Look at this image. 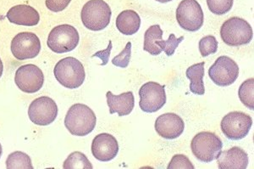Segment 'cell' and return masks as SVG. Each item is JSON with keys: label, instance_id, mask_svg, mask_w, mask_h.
<instances>
[{"label": "cell", "instance_id": "d6a6232c", "mask_svg": "<svg viewBox=\"0 0 254 169\" xmlns=\"http://www.w3.org/2000/svg\"><path fill=\"white\" fill-rule=\"evenodd\" d=\"M156 1H158V2H159V3H168V2H171V1H172V0H156Z\"/></svg>", "mask_w": 254, "mask_h": 169}, {"label": "cell", "instance_id": "484cf974", "mask_svg": "<svg viewBox=\"0 0 254 169\" xmlns=\"http://www.w3.org/2000/svg\"><path fill=\"white\" fill-rule=\"evenodd\" d=\"M234 0H207L210 11L215 15H222L228 13L233 7Z\"/></svg>", "mask_w": 254, "mask_h": 169}, {"label": "cell", "instance_id": "9c48e42d", "mask_svg": "<svg viewBox=\"0 0 254 169\" xmlns=\"http://www.w3.org/2000/svg\"><path fill=\"white\" fill-rule=\"evenodd\" d=\"M208 76L212 82L220 87L233 84L239 76V67L228 56H220L209 68Z\"/></svg>", "mask_w": 254, "mask_h": 169}, {"label": "cell", "instance_id": "ba28073f", "mask_svg": "<svg viewBox=\"0 0 254 169\" xmlns=\"http://www.w3.org/2000/svg\"><path fill=\"white\" fill-rule=\"evenodd\" d=\"M253 119L242 111H232L223 117L220 127L225 137L231 140H243L249 134Z\"/></svg>", "mask_w": 254, "mask_h": 169}, {"label": "cell", "instance_id": "3957f363", "mask_svg": "<svg viewBox=\"0 0 254 169\" xmlns=\"http://www.w3.org/2000/svg\"><path fill=\"white\" fill-rule=\"evenodd\" d=\"M112 11L104 0H89L82 7L81 21L91 31H101L106 28L111 20Z\"/></svg>", "mask_w": 254, "mask_h": 169}, {"label": "cell", "instance_id": "52a82bcc", "mask_svg": "<svg viewBox=\"0 0 254 169\" xmlns=\"http://www.w3.org/2000/svg\"><path fill=\"white\" fill-rule=\"evenodd\" d=\"M176 21L186 31H198L204 21L202 7L196 0H183L176 9Z\"/></svg>", "mask_w": 254, "mask_h": 169}, {"label": "cell", "instance_id": "5bb4252c", "mask_svg": "<svg viewBox=\"0 0 254 169\" xmlns=\"http://www.w3.org/2000/svg\"><path fill=\"white\" fill-rule=\"evenodd\" d=\"M154 128L159 136L166 140H174L183 134L185 123L177 114L165 113L157 118Z\"/></svg>", "mask_w": 254, "mask_h": 169}, {"label": "cell", "instance_id": "1f68e13d", "mask_svg": "<svg viewBox=\"0 0 254 169\" xmlns=\"http://www.w3.org/2000/svg\"><path fill=\"white\" fill-rule=\"evenodd\" d=\"M3 62H2V61H1V59H0V78H1V77H2V75H3Z\"/></svg>", "mask_w": 254, "mask_h": 169}, {"label": "cell", "instance_id": "7a4b0ae2", "mask_svg": "<svg viewBox=\"0 0 254 169\" xmlns=\"http://www.w3.org/2000/svg\"><path fill=\"white\" fill-rule=\"evenodd\" d=\"M55 79L66 88L75 89L81 87L86 78L83 65L74 57L62 59L55 65Z\"/></svg>", "mask_w": 254, "mask_h": 169}, {"label": "cell", "instance_id": "4fadbf2b", "mask_svg": "<svg viewBox=\"0 0 254 169\" xmlns=\"http://www.w3.org/2000/svg\"><path fill=\"white\" fill-rule=\"evenodd\" d=\"M15 82L20 90L25 93H34L40 90L44 85V73L35 65H24L16 71Z\"/></svg>", "mask_w": 254, "mask_h": 169}, {"label": "cell", "instance_id": "83f0119b", "mask_svg": "<svg viewBox=\"0 0 254 169\" xmlns=\"http://www.w3.org/2000/svg\"><path fill=\"white\" fill-rule=\"evenodd\" d=\"M130 57H131V43L128 42L125 47L124 50L119 55L114 57L112 60V64L116 67L127 68L130 63Z\"/></svg>", "mask_w": 254, "mask_h": 169}, {"label": "cell", "instance_id": "9a60e30c", "mask_svg": "<svg viewBox=\"0 0 254 169\" xmlns=\"http://www.w3.org/2000/svg\"><path fill=\"white\" fill-rule=\"evenodd\" d=\"M91 150L97 160L110 162L118 155V141L113 135L107 133L98 134L93 139Z\"/></svg>", "mask_w": 254, "mask_h": 169}, {"label": "cell", "instance_id": "2e32d148", "mask_svg": "<svg viewBox=\"0 0 254 169\" xmlns=\"http://www.w3.org/2000/svg\"><path fill=\"white\" fill-rule=\"evenodd\" d=\"M249 155L237 146L220 152L217 158V164L220 169H246L249 166Z\"/></svg>", "mask_w": 254, "mask_h": 169}, {"label": "cell", "instance_id": "e0dca14e", "mask_svg": "<svg viewBox=\"0 0 254 169\" xmlns=\"http://www.w3.org/2000/svg\"><path fill=\"white\" fill-rule=\"evenodd\" d=\"M6 16L9 22L19 26H36L40 21L39 13L32 6L26 4H19L12 7Z\"/></svg>", "mask_w": 254, "mask_h": 169}, {"label": "cell", "instance_id": "5b68a950", "mask_svg": "<svg viewBox=\"0 0 254 169\" xmlns=\"http://www.w3.org/2000/svg\"><path fill=\"white\" fill-rule=\"evenodd\" d=\"M222 147L220 138L212 132H201L194 136L190 143L191 152L196 159L205 164L217 159Z\"/></svg>", "mask_w": 254, "mask_h": 169}, {"label": "cell", "instance_id": "f1b7e54d", "mask_svg": "<svg viewBox=\"0 0 254 169\" xmlns=\"http://www.w3.org/2000/svg\"><path fill=\"white\" fill-rule=\"evenodd\" d=\"M167 169H194V166L188 157L184 155H175L171 159V163L168 165Z\"/></svg>", "mask_w": 254, "mask_h": 169}, {"label": "cell", "instance_id": "603a6c76", "mask_svg": "<svg viewBox=\"0 0 254 169\" xmlns=\"http://www.w3.org/2000/svg\"><path fill=\"white\" fill-rule=\"evenodd\" d=\"M238 96H239L241 102L245 105L246 107L250 110H254V79H249L246 80L240 86L238 90Z\"/></svg>", "mask_w": 254, "mask_h": 169}, {"label": "cell", "instance_id": "4316f807", "mask_svg": "<svg viewBox=\"0 0 254 169\" xmlns=\"http://www.w3.org/2000/svg\"><path fill=\"white\" fill-rule=\"evenodd\" d=\"M198 48L202 57H207L217 52L218 41L214 36H206L200 40Z\"/></svg>", "mask_w": 254, "mask_h": 169}, {"label": "cell", "instance_id": "cb8c5ba5", "mask_svg": "<svg viewBox=\"0 0 254 169\" xmlns=\"http://www.w3.org/2000/svg\"><path fill=\"white\" fill-rule=\"evenodd\" d=\"M64 169H93V165L87 159L86 155L81 152H72L64 162Z\"/></svg>", "mask_w": 254, "mask_h": 169}, {"label": "cell", "instance_id": "277c9868", "mask_svg": "<svg viewBox=\"0 0 254 169\" xmlns=\"http://www.w3.org/2000/svg\"><path fill=\"white\" fill-rule=\"evenodd\" d=\"M220 37L229 46L239 47L253 40L254 32L251 25L243 18L231 17L221 26Z\"/></svg>", "mask_w": 254, "mask_h": 169}, {"label": "cell", "instance_id": "8992f818", "mask_svg": "<svg viewBox=\"0 0 254 169\" xmlns=\"http://www.w3.org/2000/svg\"><path fill=\"white\" fill-rule=\"evenodd\" d=\"M80 41L77 30L68 24L55 26L48 37L47 44L53 52L64 54L75 50Z\"/></svg>", "mask_w": 254, "mask_h": 169}, {"label": "cell", "instance_id": "30bf717a", "mask_svg": "<svg viewBox=\"0 0 254 169\" xmlns=\"http://www.w3.org/2000/svg\"><path fill=\"white\" fill-rule=\"evenodd\" d=\"M139 105L142 111L153 113L159 111L166 103L165 85L156 82L146 83L139 90Z\"/></svg>", "mask_w": 254, "mask_h": 169}, {"label": "cell", "instance_id": "8fae6325", "mask_svg": "<svg viewBox=\"0 0 254 169\" xmlns=\"http://www.w3.org/2000/svg\"><path fill=\"white\" fill-rule=\"evenodd\" d=\"M28 116L32 123L37 125H49L55 122L58 116V106L51 98L40 97L31 103Z\"/></svg>", "mask_w": 254, "mask_h": 169}, {"label": "cell", "instance_id": "7c38bea8", "mask_svg": "<svg viewBox=\"0 0 254 169\" xmlns=\"http://www.w3.org/2000/svg\"><path fill=\"white\" fill-rule=\"evenodd\" d=\"M40 50V39L33 32H20L11 42L12 54L19 61L35 58Z\"/></svg>", "mask_w": 254, "mask_h": 169}, {"label": "cell", "instance_id": "ac0fdd59", "mask_svg": "<svg viewBox=\"0 0 254 169\" xmlns=\"http://www.w3.org/2000/svg\"><path fill=\"white\" fill-rule=\"evenodd\" d=\"M110 113H117L119 117L127 116L133 111L135 106V99L131 91L115 95L110 91L106 93Z\"/></svg>", "mask_w": 254, "mask_h": 169}, {"label": "cell", "instance_id": "44dd1931", "mask_svg": "<svg viewBox=\"0 0 254 169\" xmlns=\"http://www.w3.org/2000/svg\"><path fill=\"white\" fill-rule=\"evenodd\" d=\"M163 30L159 25L151 26L144 33V45L143 50L149 53L152 56H159L162 52L161 49L157 46L155 43L161 40Z\"/></svg>", "mask_w": 254, "mask_h": 169}, {"label": "cell", "instance_id": "d4e9b609", "mask_svg": "<svg viewBox=\"0 0 254 169\" xmlns=\"http://www.w3.org/2000/svg\"><path fill=\"white\" fill-rule=\"evenodd\" d=\"M184 40V36L176 38L175 34H171L167 40H159L155 43L157 46L159 47L161 49L162 51L166 54L167 56H173L174 53L176 51V49L179 46V44Z\"/></svg>", "mask_w": 254, "mask_h": 169}, {"label": "cell", "instance_id": "836d02e7", "mask_svg": "<svg viewBox=\"0 0 254 169\" xmlns=\"http://www.w3.org/2000/svg\"><path fill=\"white\" fill-rule=\"evenodd\" d=\"M2 154H3V150H2V146L0 144V158L2 157Z\"/></svg>", "mask_w": 254, "mask_h": 169}, {"label": "cell", "instance_id": "ffe728a7", "mask_svg": "<svg viewBox=\"0 0 254 169\" xmlns=\"http://www.w3.org/2000/svg\"><path fill=\"white\" fill-rule=\"evenodd\" d=\"M204 65L201 62L190 66L186 72V76L190 80V91L196 95H203L205 93V87L202 81L204 76Z\"/></svg>", "mask_w": 254, "mask_h": 169}, {"label": "cell", "instance_id": "d6986e66", "mask_svg": "<svg viewBox=\"0 0 254 169\" xmlns=\"http://www.w3.org/2000/svg\"><path fill=\"white\" fill-rule=\"evenodd\" d=\"M141 26V18L132 9L122 11L116 18V27L124 35H133L138 32Z\"/></svg>", "mask_w": 254, "mask_h": 169}, {"label": "cell", "instance_id": "f546056e", "mask_svg": "<svg viewBox=\"0 0 254 169\" xmlns=\"http://www.w3.org/2000/svg\"><path fill=\"white\" fill-rule=\"evenodd\" d=\"M71 0H46L47 8L53 12H61L66 9Z\"/></svg>", "mask_w": 254, "mask_h": 169}, {"label": "cell", "instance_id": "6da1fadb", "mask_svg": "<svg viewBox=\"0 0 254 169\" xmlns=\"http://www.w3.org/2000/svg\"><path fill=\"white\" fill-rule=\"evenodd\" d=\"M97 123L94 111L84 104H75L69 108L64 118L68 131L75 136H86L95 128Z\"/></svg>", "mask_w": 254, "mask_h": 169}, {"label": "cell", "instance_id": "4dcf8cb0", "mask_svg": "<svg viewBox=\"0 0 254 169\" xmlns=\"http://www.w3.org/2000/svg\"><path fill=\"white\" fill-rule=\"evenodd\" d=\"M112 48V41H109V45H108L107 49L95 53V54L93 55V57H98V58L101 59L102 63L100 65H101V66H105V65H107L108 62H109V58H110Z\"/></svg>", "mask_w": 254, "mask_h": 169}, {"label": "cell", "instance_id": "7402d4cb", "mask_svg": "<svg viewBox=\"0 0 254 169\" xmlns=\"http://www.w3.org/2000/svg\"><path fill=\"white\" fill-rule=\"evenodd\" d=\"M6 168L8 169H33L31 158L21 152H15L9 155L6 160Z\"/></svg>", "mask_w": 254, "mask_h": 169}]
</instances>
